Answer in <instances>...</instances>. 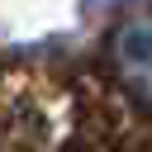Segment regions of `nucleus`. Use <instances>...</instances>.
<instances>
[{"mask_svg":"<svg viewBox=\"0 0 152 152\" xmlns=\"http://www.w3.org/2000/svg\"><path fill=\"white\" fill-rule=\"evenodd\" d=\"M114 71L124 81L128 95H138L142 104H152V10H138L119 24L114 43H109Z\"/></svg>","mask_w":152,"mask_h":152,"instance_id":"f257e3e1","label":"nucleus"}]
</instances>
